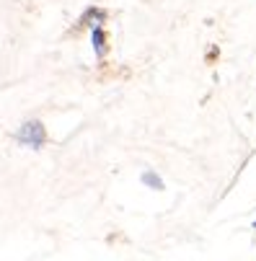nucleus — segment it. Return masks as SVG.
Listing matches in <instances>:
<instances>
[{
  "label": "nucleus",
  "mask_w": 256,
  "mask_h": 261,
  "mask_svg": "<svg viewBox=\"0 0 256 261\" xmlns=\"http://www.w3.org/2000/svg\"><path fill=\"white\" fill-rule=\"evenodd\" d=\"M106 18V13L101 11V8H88L83 16H81V23L83 26H91V29H96V26H101V21Z\"/></svg>",
  "instance_id": "nucleus-3"
},
{
  "label": "nucleus",
  "mask_w": 256,
  "mask_h": 261,
  "mask_svg": "<svg viewBox=\"0 0 256 261\" xmlns=\"http://www.w3.org/2000/svg\"><path fill=\"white\" fill-rule=\"evenodd\" d=\"M91 39H93V52H96V57L104 60V55H106V34H104L101 26L91 29Z\"/></svg>",
  "instance_id": "nucleus-2"
},
{
  "label": "nucleus",
  "mask_w": 256,
  "mask_h": 261,
  "mask_svg": "<svg viewBox=\"0 0 256 261\" xmlns=\"http://www.w3.org/2000/svg\"><path fill=\"white\" fill-rule=\"evenodd\" d=\"M16 142L23 145V147H29V150H42L44 142H47V129H44V124H42L39 119L23 122V124L18 127V132H16Z\"/></svg>",
  "instance_id": "nucleus-1"
},
{
  "label": "nucleus",
  "mask_w": 256,
  "mask_h": 261,
  "mask_svg": "<svg viewBox=\"0 0 256 261\" xmlns=\"http://www.w3.org/2000/svg\"><path fill=\"white\" fill-rule=\"evenodd\" d=\"M251 228H253V230H256V220H253V225H251Z\"/></svg>",
  "instance_id": "nucleus-5"
},
{
  "label": "nucleus",
  "mask_w": 256,
  "mask_h": 261,
  "mask_svg": "<svg viewBox=\"0 0 256 261\" xmlns=\"http://www.w3.org/2000/svg\"><path fill=\"white\" fill-rule=\"evenodd\" d=\"M140 178H142V184H145V186H150V189H156V192H161V189H163V178H161L156 171H145Z\"/></svg>",
  "instance_id": "nucleus-4"
}]
</instances>
